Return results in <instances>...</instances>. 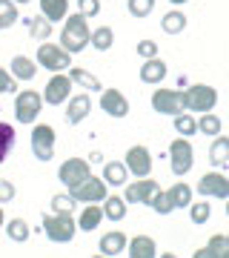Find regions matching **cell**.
Segmentation results:
<instances>
[{"mask_svg": "<svg viewBox=\"0 0 229 258\" xmlns=\"http://www.w3.org/2000/svg\"><path fill=\"white\" fill-rule=\"evenodd\" d=\"M89 40H92V29L86 23V18L83 15H69V20H66V26H63V35H60V46L69 55H74V52L89 46Z\"/></svg>", "mask_w": 229, "mask_h": 258, "instance_id": "obj_1", "label": "cell"}, {"mask_svg": "<svg viewBox=\"0 0 229 258\" xmlns=\"http://www.w3.org/2000/svg\"><path fill=\"white\" fill-rule=\"evenodd\" d=\"M181 103L183 109L189 112H212V106L218 103V92L212 89V86H203V83H195V86H189L186 92H181Z\"/></svg>", "mask_w": 229, "mask_h": 258, "instance_id": "obj_2", "label": "cell"}, {"mask_svg": "<svg viewBox=\"0 0 229 258\" xmlns=\"http://www.w3.org/2000/svg\"><path fill=\"white\" fill-rule=\"evenodd\" d=\"M43 232L49 241L66 244L74 238V221L72 212H55V215H43Z\"/></svg>", "mask_w": 229, "mask_h": 258, "instance_id": "obj_3", "label": "cell"}, {"mask_svg": "<svg viewBox=\"0 0 229 258\" xmlns=\"http://www.w3.org/2000/svg\"><path fill=\"white\" fill-rule=\"evenodd\" d=\"M40 106H43V95L40 92H35V89L18 92V98H15V118L20 123H32L40 115Z\"/></svg>", "mask_w": 229, "mask_h": 258, "instance_id": "obj_4", "label": "cell"}, {"mask_svg": "<svg viewBox=\"0 0 229 258\" xmlns=\"http://www.w3.org/2000/svg\"><path fill=\"white\" fill-rule=\"evenodd\" d=\"M32 152H35L37 161H52V155H55V129L46 126V123L35 126V132H32Z\"/></svg>", "mask_w": 229, "mask_h": 258, "instance_id": "obj_5", "label": "cell"}, {"mask_svg": "<svg viewBox=\"0 0 229 258\" xmlns=\"http://www.w3.org/2000/svg\"><path fill=\"white\" fill-rule=\"evenodd\" d=\"M37 63L52 72H63V69H69V52L63 46H52L43 40V46H37Z\"/></svg>", "mask_w": 229, "mask_h": 258, "instance_id": "obj_6", "label": "cell"}, {"mask_svg": "<svg viewBox=\"0 0 229 258\" xmlns=\"http://www.w3.org/2000/svg\"><path fill=\"white\" fill-rule=\"evenodd\" d=\"M72 198H74V201H83V204H98V201H103V198H106V181L89 175L83 184L72 186Z\"/></svg>", "mask_w": 229, "mask_h": 258, "instance_id": "obj_7", "label": "cell"}, {"mask_svg": "<svg viewBox=\"0 0 229 258\" xmlns=\"http://www.w3.org/2000/svg\"><path fill=\"white\" fill-rule=\"evenodd\" d=\"M57 178H60V184H66L72 189V186L83 184V181L89 178V164H86L83 158H69V161L57 169Z\"/></svg>", "mask_w": 229, "mask_h": 258, "instance_id": "obj_8", "label": "cell"}, {"mask_svg": "<svg viewBox=\"0 0 229 258\" xmlns=\"http://www.w3.org/2000/svg\"><path fill=\"white\" fill-rule=\"evenodd\" d=\"M169 158H172V172L175 175H186L189 169H192V158H195V152H192V144L189 141H175L172 147H169Z\"/></svg>", "mask_w": 229, "mask_h": 258, "instance_id": "obj_9", "label": "cell"}, {"mask_svg": "<svg viewBox=\"0 0 229 258\" xmlns=\"http://www.w3.org/2000/svg\"><path fill=\"white\" fill-rule=\"evenodd\" d=\"M198 192L203 198H229V178L220 172H209L198 181Z\"/></svg>", "mask_w": 229, "mask_h": 258, "instance_id": "obj_10", "label": "cell"}, {"mask_svg": "<svg viewBox=\"0 0 229 258\" xmlns=\"http://www.w3.org/2000/svg\"><path fill=\"white\" fill-rule=\"evenodd\" d=\"M126 169L135 178H149L152 172V155H149L146 147H132L126 152Z\"/></svg>", "mask_w": 229, "mask_h": 258, "instance_id": "obj_11", "label": "cell"}, {"mask_svg": "<svg viewBox=\"0 0 229 258\" xmlns=\"http://www.w3.org/2000/svg\"><path fill=\"white\" fill-rule=\"evenodd\" d=\"M152 106H155V112H161V115H181L183 112L181 92H175V89H158V92L152 95Z\"/></svg>", "mask_w": 229, "mask_h": 258, "instance_id": "obj_12", "label": "cell"}, {"mask_svg": "<svg viewBox=\"0 0 229 258\" xmlns=\"http://www.w3.org/2000/svg\"><path fill=\"white\" fill-rule=\"evenodd\" d=\"M69 89H72V78H66V75H55L52 81L46 83L43 89V101L49 106H57V103H63L69 98Z\"/></svg>", "mask_w": 229, "mask_h": 258, "instance_id": "obj_13", "label": "cell"}, {"mask_svg": "<svg viewBox=\"0 0 229 258\" xmlns=\"http://www.w3.org/2000/svg\"><path fill=\"white\" fill-rule=\"evenodd\" d=\"M101 109L112 118H123V115H129V101L118 89H106V92H101Z\"/></svg>", "mask_w": 229, "mask_h": 258, "instance_id": "obj_14", "label": "cell"}, {"mask_svg": "<svg viewBox=\"0 0 229 258\" xmlns=\"http://www.w3.org/2000/svg\"><path fill=\"white\" fill-rule=\"evenodd\" d=\"M158 192V184L149 181V178H137V184H129L126 186V201L132 204H149Z\"/></svg>", "mask_w": 229, "mask_h": 258, "instance_id": "obj_15", "label": "cell"}, {"mask_svg": "<svg viewBox=\"0 0 229 258\" xmlns=\"http://www.w3.org/2000/svg\"><path fill=\"white\" fill-rule=\"evenodd\" d=\"M92 109V101H89V95H74L72 101H69V112H66V123L69 126H74V123H81L86 115H89Z\"/></svg>", "mask_w": 229, "mask_h": 258, "instance_id": "obj_16", "label": "cell"}, {"mask_svg": "<svg viewBox=\"0 0 229 258\" xmlns=\"http://www.w3.org/2000/svg\"><path fill=\"white\" fill-rule=\"evenodd\" d=\"M198 258H229V238L226 235H215L203 249L195 252Z\"/></svg>", "mask_w": 229, "mask_h": 258, "instance_id": "obj_17", "label": "cell"}, {"mask_svg": "<svg viewBox=\"0 0 229 258\" xmlns=\"http://www.w3.org/2000/svg\"><path fill=\"white\" fill-rule=\"evenodd\" d=\"M164 75H166V63L161 60V57H149L146 63L140 66V81H143V83L164 81Z\"/></svg>", "mask_w": 229, "mask_h": 258, "instance_id": "obj_18", "label": "cell"}, {"mask_svg": "<svg viewBox=\"0 0 229 258\" xmlns=\"http://www.w3.org/2000/svg\"><path fill=\"white\" fill-rule=\"evenodd\" d=\"M129 255H132V258H155L158 255L155 241L146 238V235H137V238H132V244H129Z\"/></svg>", "mask_w": 229, "mask_h": 258, "instance_id": "obj_19", "label": "cell"}, {"mask_svg": "<svg viewBox=\"0 0 229 258\" xmlns=\"http://www.w3.org/2000/svg\"><path fill=\"white\" fill-rule=\"evenodd\" d=\"M37 3H40V12L49 23H57L66 18V6H69L66 0H37Z\"/></svg>", "mask_w": 229, "mask_h": 258, "instance_id": "obj_20", "label": "cell"}, {"mask_svg": "<svg viewBox=\"0 0 229 258\" xmlns=\"http://www.w3.org/2000/svg\"><path fill=\"white\" fill-rule=\"evenodd\" d=\"M209 161H212V166H218V169L229 164V138H218V135H215L212 149H209Z\"/></svg>", "mask_w": 229, "mask_h": 258, "instance_id": "obj_21", "label": "cell"}, {"mask_svg": "<svg viewBox=\"0 0 229 258\" xmlns=\"http://www.w3.org/2000/svg\"><path fill=\"white\" fill-rule=\"evenodd\" d=\"M123 247H126V235H123V232H109V235L101 238L103 255H118V252H123Z\"/></svg>", "mask_w": 229, "mask_h": 258, "instance_id": "obj_22", "label": "cell"}, {"mask_svg": "<svg viewBox=\"0 0 229 258\" xmlns=\"http://www.w3.org/2000/svg\"><path fill=\"white\" fill-rule=\"evenodd\" d=\"M69 78H72L74 83H81L83 89H92V92H103L101 81H98V78H95L92 72H86V69H72V66H69Z\"/></svg>", "mask_w": 229, "mask_h": 258, "instance_id": "obj_23", "label": "cell"}, {"mask_svg": "<svg viewBox=\"0 0 229 258\" xmlns=\"http://www.w3.org/2000/svg\"><path fill=\"white\" fill-rule=\"evenodd\" d=\"M126 175H129L126 164H118V161H109L106 169H103V181H106V184H115V186L126 184Z\"/></svg>", "mask_w": 229, "mask_h": 258, "instance_id": "obj_24", "label": "cell"}, {"mask_svg": "<svg viewBox=\"0 0 229 258\" xmlns=\"http://www.w3.org/2000/svg\"><path fill=\"white\" fill-rule=\"evenodd\" d=\"M103 215L106 218H112V221H123L126 218V201L123 198H118V195H112V198H103Z\"/></svg>", "mask_w": 229, "mask_h": 258, "instance_id": "obj_25", "label": "cell"}, {"mask_svg": "<svg viewBox=\"0 0 229 258\" xmlns=\"http://www.w3.org/2000/svg\"><path fill=\"white\" fill-rule=\"evenodd\" d=\"M101 218H103V210H101V207H95V204H89V207L83 210V215H81V221H78V227H81V230H86V232H92V230H98Z\"/></svg>", "mask_w": 229, "mask_h": 258, "instance_id": "obj_26", "label": "cell"}, {"mask_svg": "<svg viewBox=\"0 0 229 258\" xmlns=\"http://www.w3.org/2000/svg\"><path fill=\"white\" fill-rule=\"evenodd\" d=\"M12 72H15V78H20V81H32V78L37 75V69H35V63H32L29 57L18 55L15 60H12Z\"/></svg>", "mask_w": 229, "mask_h": 258, "instance_id": "obj_27", "label": "cell"}, {"mask_svg": "<svg viewBox=\"0 0 229 258\" xmlns=\"http://www.w3.org/2000/svg\"><path fill=\"white\" fill-rule=\"evenodd\" d=\"M112 43H115V32H112L109 26H101L92 32V46L98 49V52H106V49H112Z\"/></svg>", "mask_w": 229, "mask_h": 258, "instance_id": "obj_28", "label": "cell"}, {"mask_svg": "<svg viewBox=\"0 0 229 258\" xmlns=\"http://www.w3.org/2000/svg\"><path fill=\"white\" fill-rule=\"evenodd\" d=\"M18 23V6L15 0H0V29H9Z\"/></svg>", "mask_w": 229, "mask_h": 258, "instance_id": "obj_29", "label": "cell"}, {"mask_svg": "<svg viewBox=\"0 0 229 258\" xmlns=\"http://www.w3.org/2000/svg\"><path fill=\"white\" fill-rule=\"evenodd\" d=\"M164 32L166 35H181L183 26H186V18H183L181 12H169V15H164Z\"/></svg>", "mask_w": 229, "mask_h": 258, "instance_id": "obj_30", "label": "cell"}, {"mask_svg": "<svg viewBox=\"0 0 229 258\" xmlns=\"http://www.w3.org/2000/svg\"><path fill=\"white\" fill-rule=\"evenodd\" d=\"M12 147H15V129L0 120V161L12 152Z\"/></svg>", "mask_w": 229, "mask_h": 258, "instance_id": "obj_31", "label": "cell"}, {"mask_svg": "<svg viewBox=\"0 0 229 258\" xmlns=\"http://www.w3.org/2000/svg\"><path fill=\"white\" fill-rule=\"evenodd\" d=\"M169 198H172L175 207H189V204H192V189L186 184H175L172 189H169Z\"/></svg>", "mask_w": 229, "mask_h": 258, "instance_id": "obj_32", "label": "cell"}, {"mask_svg": "<svg viewBox=\"0 0 229 258\" xmlns=\"http://www.w3.org/2000/svg\"><path fill=\"white\" fill-rule=\"evenodd\" d=\"M198 129H201L203 135L215 138V135H220V118H218V115H209V112H203V118L198 120Z\"/></svg>", "mask_w": 229, "mask_h": 258, "instance_id": "obj_33", "label": "cell"}, {"mask_svg": "<svg viewBox=\"0 0 229 258\" xmlns=\"http://www.w3.org/2000/svg\"><path fill=\"white\" fill-rule=\"evenodd\" d=\"M149 207H152L158 215H169V212L175 210V204H172V198H169V192H161V189H158L155 198L149 201Z\"/></svg>", "mask_w": 229, "mask_h": 258, "instance_id": "obj_34", "label": "cell"}, {"mask_svg": "<svg viewBox=\"0 0 229 258\" xmlns=\"http://www.w3.org/2000/svg\"><path fill=\"white\" fill-rule=\"evenodd\" d=\"M26 23H29V32H32L37 40H46L49 32H52V23H49L46 18H32V20H26Z\"/></svg>", "mask_w": 229, "mask_h": 258, "instance_id": "obj_35", "label": "cell"}, {"mask_svg": "<svg viewBox=\"0 0 229 258\" xmlns=\"http://www.w3.org/2000/svg\"><path fill=\"white\" fill-rule=\"evenodd\" d=\"M6 232H9L12 241H26L29 238V224L23 221V218H15V221H9Z\"/></svg>", "mask_w": 229, "mask_h": 258, "instance_id": "obj_36", "label": "cell"}, {"mask_svg": "<svg viewBox=\"0 0 229 258\" xmlns=\"http://www.w3.org/2000/svg\"><path fill=\"white\" fill-rule=\"evenodd\" d=\"M175 129L181 132L183 138H189V135H195V129H198V123H195L192 115H175Z\"/></svg>", "mask_w": 229, "mask_h": 258, "instance_id": "obj_37", "label": "cell"}, {"mask_svg": "<svg viewBox=\"0 0 229 258\" xmlns=\"http://www.w3.org/2000/svg\"><path fill=\"white\" fill-rule=\"evenodd\" d=\"M152 9H155V0H129V15L135 18H146Z\"/></svg>", "mask_w": 229, "mask_h": 258, "instance_id": "obj_38", "label": "cell"}, {"mask_svg": "<svg viewBox=\"0 0 229 258\" xmlns=\"http://www.w3.org/2000/svg\"><path fill=\"white\" fill-rule=\"evenodd\" d=\"M189 207H192V221L195 224H206L209 221V215H212V210H209V204L206 201H198V204H189Z\"/></svg>", "mask_w": 229, "mask_h": 258, "instance_id": "obj_39", "label": "cell"}, {"mask_svg": "<svg viewBox=\"0 0 229 258\" xmlns=\"http://www.w3.org/2000/svg\"><path fill=\"white\" fill-rule=\"evenodd\" d=\"M74 198L72 195H55V198H52V210L55 212H72V207H74Z\"/></svg>", "mask_w": 229, "mask_h": 258, "instance_id": "obj_40", "label": "cell"}, {"mask_svg": "<svg viewBox=\"0 0 229 258\" xmlns=\"http://www.w3.org/2000/svg\"><path fill=\"white\" fill-rule=\"evenodd\" d=\"M78 6H81L83 18H95L101 12V0H78Z\"/></svg>", "mask_w": 229, "mask_h": 258, "instance_id": "obj_41", "label": "cell"}, {"mask_svg": "<svg viewBox=\"0 0 229 258\" xmlns=\"http://www.w3.org/2000/svg\"><path fill=\"white\" fill-rule=\"evenodd\" d=\"M137 55L143 57V60H149V57H158L155 40H140V43H137Z\"/></svg>", "mask_w": 229, "mask_h": 258, "instance_id": "obj_42", "label": "cell"}, {"mask_svg": "<svg viewBox=\"0 0 229 258\" xmlns=\"http://www.w3.org/2000/svg\"><path fill=\"white\" fill-rule=\"evenodd\" d=\"M0 92H18V83L6 69H0Z\"/></svg>", "mask_w": 229, "mask_h": 258, "instance_id": "obj_43", "label": "cell"}, {"mask_svg": "<svg viewBox=\"0 0 229 258\" xmlns=\"http://www.w3.org/2000/svg\"><path fill=\"white\" fill-rule=\"evenodd\" d=\"M12 198H15V186H12L9 181H3V178H0V204L12 201Z\"/></svg>", "mask_w": 229, "mask_h": 258, "instance_id": "obj_44", "label": "cell"}, {"mask_svg": "<svg viewBox=\"0 0 229 258\" xmlns=\"http://www.w3.org/2000/svg\"><path fill=\"white\" fill-rule=\"evenodd\" d=\"M0 227H3V207H0Z\"/></svg>", "mask_w": 229, "mask_h": 258, "instance_id": "obj_45", "label": "cell"}, {"mask_svg": "<svg viewBox=\"0 0 229 258\" xmlns=\"http://www.w3.org/2000/svg\"><path fill=\"white\" fill-rule=\"evenodd\" d=\"M169 3H175V6H178V3H186V0H169Z\"/></svg>", "mask_w": 229, "mask_h": 258, "instance_id": "obj_46", "label": "cell"}, {"mask_svg": "<svg viewBox=\"0 0 229 258\" xmlns=\"http://www.w3.org/2000/svg\"><path fill=\"white\" fill-rule=\"evenodd\" d=\"M18 3H29V0H18Z\"/></svg>", "mask_w": 229, "mask_h": 258, "instance_id": "obj_47", "label": "cell"}, {"mask_svg": "<svg viewBox=\"0 0 229 258\" xmlns=\"http://www.w3.org/2000/svg\"><path fill=\"white\" fill-rule=\"evenodd\" d=\"M226 215H229V204H226Z\"/></svg>", "mask_w": 229, "mask_h": 258, "instance_id": "obj_48", "label": "cell"}, {"mask_svg": "<svg viewBox=\"0 0 229 258\" xmlns=\"http://www.w3.org/2000/svg\"><path fill=\"white\" fill-rule=\"evenodd\" d=\"M226 238H229V235H226Z\"/></svg>", "mask_w": 229, "mask_h": 258, "instance_id": "obj_49", "label": "cell"}]
</instances>
